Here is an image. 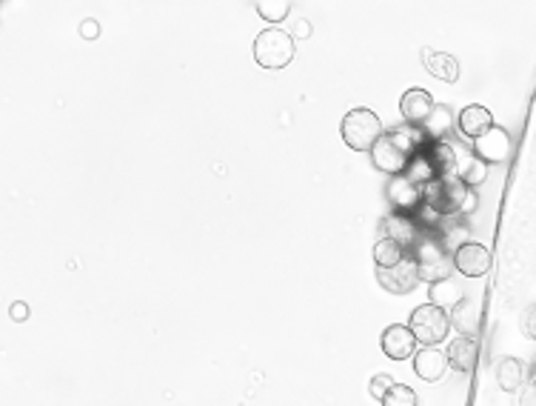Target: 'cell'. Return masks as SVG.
Returning <instances> with one entry per match:
<instances>
[{"instance_id":"1","label":"cell","mask_w":536,"mask_h":406,"mask_svg":"<svg viewBox=\"0 0 536 406\" xmlns=\"http://www.w3.org/2000/svg\"><path fill=\"white\" fill-rule=\"evenodd\" d=\"M425 141H428V134L416 129V124H405V126L383 132L368 152L376 169L385 172V175H396V172H405L411 154L420 152Z\"/></svg>"},{"instance_id":"2","label":"cell","mask_w":536,"mask_h":406,"mask_svg":"<svg viewBox=\"0 0 536 406\" xmlns=\"http://www.w3.org/2000/svg\"><path fill=\"white\" fill-rule=\"evenodd\" d=\"M423 203L434 209L440 218H453L473 206V186L463 183L453 172L434 175L428 183H423Z\"/></svg>"},{"instance_id":"3","label":"cell","mask_w":536,"mask_h":406,"mask_svg":"<svg viewBox=\"0 0 536 406\" xmlns=\"http://www.w3.org/2000/svg\"><path fill=\"white\" fill-rule=\"evenodd\" d=\"M383 132L385 129H383L380 114H376L374 109H365V106H356V109L346 112V118L340 124L343 144L354 152H368Z\"/></svg>"},{"instance_id":"4","label":"cell","mask_w":536,"mask_h":406,"mask_svg":"<svg viewBox=\"0 0 536 406\" xmlns=\"http://www.w3.org/2000/svg\"><path fill=\"white\" fill-rule=\"evenodd\" d=\"M254 61L268 72L286 69L294 61V37L283 29H263L254 37Z\"/></svg>"},{"instance_id":"5","label":"cell","mask_w":536,"mask_h":406,"mask_svg":"<svg viewBox=\"0 0 536 406\" xmlns=\"http://www.w3.org/2000/svg\"><path fill=\"white\" fill-rule=\"evenodd\" d=\"M411 332L416 338V343L425 346H436L443 343L451 332V321H448V309L436 306V303H423L411 312Z\"/></svg>"},{"instance_id":"6","label":"cell","mask_w":536,"mask_h":406,"mask_svg":"<svg viewBox=\"0 0 536 406\" xmlns=\"http://www.w3.org/2000/svg\"><path fill=\"white\" fill-rule=\"evenodd\" d=\"M376 281L391 295H408L420 286V272H416V261L405 255L396 266H376Z\"/></svg>"},{"instance_id":"7","label":"cell","mask_w":536,"mask_h":406,"mask_svg":"<svg viewBox=\"0 0 536 406\" xmlns=\"http://www.w3.org/2000/svg\"><path fill=\"white\" fill-rule=\"evenodd\" d=\"M451 261H453L456 272L465 275V278H482V275H488L491 272V263H493L488 246L476 243V241H465V243L456 246Z\"/></svg>"},{"instance_id":"8","label":"cell","mask_w":536,"mask_h":406,"mask_svg":"<svg viewBox=\"0 0 536 406\" xmlns=\"http://www.w3.org/2000/svg\"><path fill=\"white\" fill-rule=\"evenodd\" d=\"M471 152H473L480 161H485L488 166H491V163H505V161L511 158V152H513V141H511V134H508L502 126L493 124L488 132L480 134V138H473Z\"/></svg>"},{"instance_id":"9","label":"cell","mask_w":536,"mask_h":406,"mask_svg":"<svg viewBox=\"0 0 536 406\" xmlns=\"http://www.w3.org/2000/svg\"><path fill=\"white\" fill-rule=\"evenodd\" d=\"M385 189H388V203L394 212H405V215H411V212L423 203V183L411 181L405 172L391 175Z\"/></svg>"},{"instance_id":"10","label":"cell","mask_w":536,"mask_h":406,"mask_svg":"<svg viewBox=\"0 0 536 406\" xmlns=\"http://www.w3.org/2000/svg\"><path fill=\"white\" fill-rule=\"evenodd\" d=\"M380 346L391 361H408L416 352V338L411 332V326L391 323L380 338Z\"/></svg>"},{"instance_id":"11","label":"cell","mask_w":536,"mask_h":406,"mask_svg":"<svg viewBox=\"0 0 536 406\" xmlns=\"http://www.w3.org/2000/svg\"><path fill=\"white\" fill-rule=\"evenodd\" d=\"M448 366H453L456 372H473L480 363V341L476 335H460L456 341L448 343Z\"/></svg>"},{"instance_id":"12","label":"cell","mask_w":536,"mask_h":406,"mask_svg":"<svg viewBox=\"0 0 536 406\" xmlns=\"http://www.w3.org/2000/svg\"><path fill=\"white\" fill-rule=\"evenodd\" d=\"M414 372L420 375L423 381L434 383L443 381L448 372V355L443 350H434V346H425V350L414 352Z\"/></svg>"},{"instance_id":"13","label":"cell","mask_w":536,"mask_h":406,"mask_svg":"<svg viewBox=\"0 0 536 406\" xmlns=\"http://www.w3.org/2000/svg\"><path fill=\"white\" fill-rule=\"evenodd\" d=\"M431 109H434V98H431V94H428L425 89H420V86L408 89V92L403 94V98H400V114H403L405 124L423 126L425 118L431 114Z\"/></svg>"},{"instance_id":"14","label":"cell","mask_w":536,"mask_h":406,"mask_svg":"<svg viewBox=\"0 0 536 406\" xmlns=\"http://www.w3.org/2000/svg\"><path fill=\"white\" fill-rule=\"evenodd\" d=\"M493 124H496V121H493L491 109H485V106H480V104L465 106V109L460 112V118H456V126H460V132L465 134V138H471V141L480 138V134L488 132Z\"/></svg>"},{"instance_id":"15","label":"cell","mask_w":536,"mask_h":406,"mask_svg":"<svg viewBox=\"0 0 536 406\" xmlns=\"http://www.w3.org/2000/svg\"><path fill=\"white\" fill-rule=\"evenodd\" d=\"M423 66L431 72V77H440V81H445V84L460 81V64H456V57L448 52L423 49Z\"/></svg>"},{"instance_id":"16","label":"cell","mask_w":536,"mask_h":406,"mask_svg":"<svg viewBox=\"0 0 536 406\" xmlns=\"http://www.w3.org/2000/svg\"><path fill=\"white\" fill-rule=\"evenodd\" d=\"M448 321L460 335H480V306H476L473 301H468V298H463L451 309Z\"/></svg>"},{"instance_id":"17","label":"cell","mask_w":536,"mask_h":406,"mask_svg":"<svg viewBox=\"0 0 536 406\" xmlns=\"http://www.w3.org/2000/svg\"><path fill=\"white\" fill-rule=\"evenodd\" d=\"M453 124H456V118H453V112L445 106V104H434V109H431V114L425 118V134L431 141H443L445 134L453 129Z\"/></svg>"},{"instance_id":"18","label":"cell","mask_w":536,"mask_h":406,"mask_svg":"<svg viewBox=\"0 0 536 406\" xmlns=\"http://www.w3.org/2000/svg\"><path fill=\"white\" fill-rule=\"evenodd\" d=\"M428 298H431V303H436V306L453 309L456 303L463 301V289H460V283L451 281V275H448V278H443V281L428 283Z\"/></svg>"},{"instance_id":"19","label":"cell","mask_w":536,"mask_h":406,"mask_svg":"<svg viewBox=\"0 0 536 406\" xmlns=\"http://www.w3.org/2000/svg\"><path fill=\"white\" fill-rule=\"evenodd\" d=\"M453 175L460 178L463 183H468V186H480V183H485V178H488V163L485 161H480L476 154L471 152V158H456V169H453Z\"/></svg>"},{"instance_id":"20","label":"cell","mask_w":536,"mask_h":406,"mask_svg":"<svg viewBox=\"0 0 536 406\" xmlns=\"http://www.w3.org/2000/svg\"><path fill=\"white\" fill-rule=\"evenodd\" d=\"M405 255H408V249L394 238H380L374 243V263L376 266H396Z\"/></svg>"},{"instance_id":"21","label":"cell","mask_w":536,"mask_h":406,"mask_svg":"<svg viewBox=\"0 0 536 406\" xmlns=\"http://www.w3.org/2000/svg\"><path fill=\"white\" fill-rule=\"evenodd\" d=\"M257 15L263 17L266 24H283L286 17L291 15V0H254Z\"/></svg>"},{"instance_id":"22","label":"cell","mask_w":536,"mask_h":406,"mask_svg":"<svg viewBox=\"0 0 536 406\" xmlns=\"http://www.w3.org/2000/svg\"><path fill=\"white\" fill-rule=\"evenodd\" d=\"M496 381H500V386L505 392H516L522 383V363L516 358H505L500 363V370H496Z\"/></svg>"},{"instance_id":"23","label":"cell","mask_w":536,"mask_h":406,"mask_svg":"<svg viewBox=\"0 0 536 406\" xmlns=\"http://www.w3.org/2000/svg\"><path fill=\"white\" fill-rule=\"evenodd\" d=\"M380 403H383V406H416V392L411 390V386L394 381V383L388 386V392L383 395Z\"/></svg>"},{"instance_id":"24","label":"cell","mask_w":536,"mask_h":406,"mask_svg":"<svg viewBox=\"0 0 536 406\" xmlns=\"http://www.w3.org/2000/svg\"><path fill=\"white\" fill-rule=\"evenodd\" d=\"M394 383V378L388 375V372H380V375H374L371 378V386H368V390H371V395L376 398V401H383V395L388 392V386Z\"/></svg>"},{"instance_id":"25","label":"cell","mask_w":536,"mask_h":406,"mask_svg":"<svg viewBox=\"0 0 536 406\" xmlns=\"http://www.w3.org/2000/svg\"><path fill=\"white\" fill-rule=\"evenodd\" d=\"M9 315H12V321L21 323V321H26V318H29V306H26L24 301H15V303L9 306Z\"/></svg>"},{"instance_id":"26","label":"cell","mask_w":536,"mask_h":406,"mask_svg":"<svg viewBox=\"0 0 536 406\" xmlns=\"http://www.w3.org/2000/svg\"><path fill=\"white\" fill-rule=\"evenodd\" d=\"M81 35L86 37V41H94V37L101 35V24H97V21H83L81 24Z\"/></svg>"},{"instance_id":"27","label":"cell","mask_w":536,"mask_h":406,"mask_svg":"<svg viewBox=\"0 0 536 406\" xmlns=\"http://www.w3.org/2000/svg\"><path fill=\"white\" fill-rule=\"evenodd\" d=\"M525 326H528V335H531V338H536V306H533L531 312H528V318H525Z\"/></svg>"}]
</instances>
